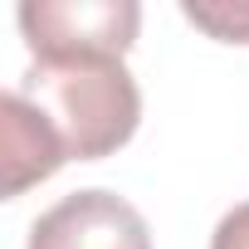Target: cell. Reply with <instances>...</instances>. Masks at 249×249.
Wrapping results in <instances>:
<instances>
[{"label": "cell", "mask_w": 249, "mask_h": 249, "mask_svg": "<svg viewBox=\"0 0 249 249\" xmlns=\"http://www.w3.org/2000/svg\"><path fill=\"white\" fill-rule=\"evenodd\" d=\"M15 88L54 127L69 161L112 157L142 122L137 78L112 49H39Z\"/></svg>", "instance_id": "obj_1"}, {"label": "cell", "mask_w": 249, "mask_h": 249, "mask_svg": "<svg viewBox=\"0 0 249 249\" xmlns=\"http://www.w3.org/2000/svg\"><path fill=\"white\" fill-rule=\"evenodd\" d=\"M30 54L39 49H112L137 44L142 5L137 0H25L15 10Z\"/></svg>", "instance_id": "obj_2"}, {"label": "cell", "mask_w": 249, "mask_h": 249, "mask_svg": "<svg viewBox=\"0 0 249 249\" xmlns=\"http://www.w3.org/2000/svg\"><path fill=\"white\" fill-rule=\"evenodd\" d=\"M30 249H152L147 215L117 191H73L30 225Z\"/></svg>", "instance_id": "obj_3"}, {"label": "cell", "mask_w": 249, "mask_h": 249, "mask_svg": "<svg viewBox=\"0 0 249 249\" xmlns=\"http://www.w3.org/2000/svg\"><path fill=\"white\" fill-rule=\"evenodd\" d=\"M0 132H5V200L49 181L69 161L54 127L35 112V103L20 88H5V98H0Z\"/></svg>", "instance_id": "obj_4"}, {"label": "cell", "mask_w": 249, "mask_h": 249, "mask_svg": "<svg viewBox=\"0 0 249 249\" xmlns=\"http://www.w3.org/2000/svg\"><path fill=\"white\" fill-rule=\"evenodd\" d=\"M181 15L225 44H249V0H186Z\"/></svg>", "instance_id": "obj_5"}, {"label": "cell", "mask_w": 249, "mask_h": 249, "mask_svg": "<svg viewBox=\"0 0 249 249\" xmlns=\"http://www.w3.org/2000/svg\"><path fill=\"white\" fill-rule=\"evenodd\" d=\"M210 249H249V200H244V205H234V210L215 225Z\"/></svg>", "instance_id": "obj_6"}]
</instances>
